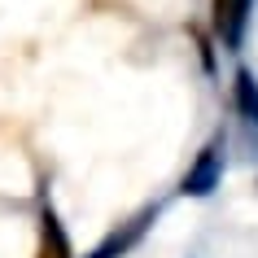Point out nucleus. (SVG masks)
I'll list each match as a JSON object with an SVG mask.
<instances>
[{"label": "nucleus", "instance_id": "nucleus-3", "mask_svg": "<svg viewBox=\"0 0 258 258\" xmlns=\"http://www.w3.org/2000/svg\"><path fill=\"white\" fill-rule=\"evenodd\" d=\"M158 215H162V206L153 202V206H145V210H136V215L127 219V223H118V228H109L105 232V241L96 245L88 258H127L132 249H136L140 241H145V232L158 223Z\"/></svg>", "mask_w": 258, "mask_h": 258}, {"label": "nucleus", "instance_id": "nucleus-1", "mask_svg": "<svg viewBox=\"0 0 258 258\" xmlns=\"http://www.w3.org/2000/svg\"><path fill=\"white\" fill-rule=\"evenodd\" d=\"M249 18H254V0H210V31L223 53H241Z\"/></svg>", "mask_w": 258, "mask_h": 258}, {"label": "nucleus", "instance_id": "nucleus-4", "mask_svg": "<svg viewBox=\"0 0 258 258\" xmlns=\"http://www.w3.org/2000/svg\"><path fill=\"white\" fill-rule=\"evenodd\" d=\"M35 258H75V245H70V232L61 223L53 202L40 206V241H35Z\"/></svg>", "mask_w": 258, "mask_h": 258}, {"label": "nucleus", "instance_id": "nucleus-2", "mask_svg": "<svg viewBox=\"0 0 258 258\" xmlns=\"http://www.w3.org/2000/svg\"><path fill=\"white\" fill-rule=\"evenodd\" d=\"M223 179V136H210L202 145V153L188 162L184 179H179V192L184 197H210Z\"/></svg>", "mask_w": 258, "mask_h": 258}, {"label": "nucleus", "instance_id": "nucleus-5", "mask_svg": "<svg viewBox=\"0 0 258 258\" xmlns=\"http://www.w3.org/2000/svg\"><path fill=\"white\" fill-rule=\"evenodd\" d=\"M232 105L245 118V127L258 136V75L249 66H236V75H232Z\"/></svg>", "mask_w": 258, "mask_h": 258}]
</instances>
